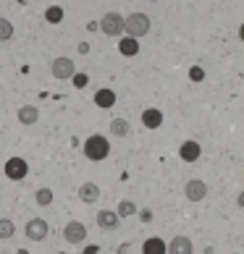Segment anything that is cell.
Segmentation results:
<instances>
[{"label":"cell","instance_id":"obj_3","mask_svg":"<svg viewBox=\"0 0 244 254\" xmlns=\"http://www.w3.org/2000/svg\"><path fill=\"white\" fill-rule=\"evenodd\" d=\"M150 26H153V21H150V16L147 13H131L126 16V34L129 37H145L150 34Z\"/></svg>","mask_w":244,"mask_h":254},{"label":"cell","instance_id":"obj_23","mask_svg":"<svg viewBox=\"0 0 244 254\" xmlns=\"http://www.w3.org/2000/svg\"><path fill=\"white\" fill-rule=\"evenodd\" d=\"M13 37V24L8 18H0V42H8Z\"/></svg>","mask_w":244,"mask_h":254},{"label":"cell","instance_id":"obj_26","mask_svg":"<svg viewBox=\"0 0 244 254\" xmlns=\"http://www.w3.org/2000/svg\"><path fill=\"white\" fill-rule=\"evenodd\" d=\"M139 218H142V223H150V220H153V212H150V210H142V212H139Z\"/></svg>","mask_w":244,"mask_h":254},{"label":"cell","instance_id":"obj_27","mask_svg":"<svg viewBox=\"0 0 244 254\" xmlns=\"http://www.w3.org/2000/svg\"><path fill=\"white\" fill-rule=\"evenodd\" d=\"M97 252H100L97 244H92V247H84V254H97Z\"/></svg>","mask_w":244,"mask_h":254},{"label":"cell","instance_id":"obj_24","mask_svg":"<svg viewBox=\"0 0 244 254\" xmlns=\"http://www.w3.org/2000/svg\"><path fill=\"white\" fill-rule=\"evenodd\" d=\"M189 79H192V81H202V79H205V71L200 68V65H192V71H189Z\"/></svg>","mask_w":244,"mask_h":254},{"label":"cell","instance_id":"obj_7","mask_svg":"<svg viewBox=\"0 0 244 254\" xmlns=\"http://www.w3.org/2000/svg\"><path fill=\"white\" fill-rule=\"evenodd\" d=\"M63 239L69 244H84V239H87V225L79 220H69L63 225Z\"/></svg>","mask_w":244,"mask_h":254},{"label":"cell","instance_id":"obj_5","mask_svg":"<svg viewBox=\"0 0 244 254\" xmlns=\"http://www.w3.org/2000/svg\"><path fill=\"white\" fill-rule=\"evenodd\" d=\"M3 171H5V176L11 178V181H24L26 173H29V163H26L24 157H8Z\"/></svg>","mask_w":244,"mask_h":254},{"label":"cell","instance_id":"obj_13","mask_svg":"<svg viewBox=\"0 0 244 254\" xmlns=\"http://www.w3.org/2000/svg\"><path fill=\"white\" fill-rule=\"evenodd\" d=\"M194 247H192V239L186 236H173L171 244H168V254H192Z\"/></svg>","mask_w":244,"mask_h":254},{"label":"cell","instance_id":"obj_20","mask_svg":"<svg viewBox=\"0 0 244 254\" xmlns=\"http://www.w3.org/2000/svg\"><path fill=\"white\" fill-rule=\"evenodd\" d=\"M116 212L121 215V218H131V215H137L139 210H137V204L131 202V199H121V202H118V210H116Z\"/></svg>","mask_w":244,"mask_h":254},{"label":"cell","instance_id":"obj_30","mask_svg":"<svg viewBox=\"0 0 244 254\" xmlns=\"http://www.w3.org/2000/svg\"><path fill=\"white\" fill-rule=\"evenodd\" d=\"M58 254H66V252H58Z\"/></svg>","mask_w":244,"mask_h":254},{"label":"cell","instance_id":"obj_16","mask_svg":"<svg viewBox=\"0 0 244 254\" xmlns=\"http://www.w3.org/2000/svg\"><path fill=\"white\" fill-rule=\"evenodd\" d=\"M95 105L102 108V110L113 108V105H116V92H113V89H108V87L97 89V92H95Z\"/></svg>","mask_w":244,"mask_h":254},{"label":"cell","instance_id":"obj_11","mask_svg":"<svg viewBox=\"0 0 244 254\" xmlns=\"http://www.w3.org/2000/svg\"><path fill=\"white\" fill-rule=\"evenodd\" d=\"M142 126L150 128V131L161 128V126H163V110H158V108H145V110H142Z\"/></svg>","mask_w":244,"mask_h":254},{"label":"cell","instance_id":"obj_4","mask_svg":"<svg viewBox=\"0 0 244 254\" xmlns=\"http://www.w3.org/2000/svg\"><path fill=\"white\" fill-rule=\"evenodd\" d=\"M50 73H53V79L66 81V79H74V76H77V65H74L71 58L61 55V58H53V61H50Z\"/></svg>","mask_w":244,"mask_h":254},{"label":"cell","instance_id":"obj_1","mask_svg":"<svg viewBox=\"0 0 244 254\" xmlns=\"http://www.w3.org/2000/svg\"><path fill=\"white\" fill-rule=\"evenodd\" d=\"M81 152H84L87 160H92V163H100V160H105L110 155V142L105 136H100V134H92V136L84 139Z\"/></svg>","mask_w":244,"mask_h":254},{"label":"cell","instance_id":"obj_14","mask_svg":"<svg viewBox=\"0 0 244 254\" xmlns=\"http://www.w3.org/2000/svg\"><path fill=\"white\" fill-rule=\"evenodd\" d=\"M79 199L84 202V204H95L97 199H100V186L97 184H81L79 186Z\"/></svg>","mask_w":244,"mask_h":254},{"label":"cell","instance_id":"obj_12","mask_svg":"<svg viewBox=\"0 0 244 254\" xmlns=\"http://www.w3.org/2000/svg\"><path fill=\"white\" fill-rule=\"evenodd\" d=\"M118 53L124 55V58H134V55L139 53V40H137V37L124 34V37L118 40Z\"/></svg>","mask_w":244,"mask_h":254},{"label":"cell","instance_id":"obj_28","mask_svg":"<svg viewBox=\"0 0 244 254\" xmlns=\"http://www.w3.org/2000/svg\"><path fill=\"white\" fill-rule=\"evenodd\" d=\"M237 204H239V207H242V210H244V189H242V191L237 194Z\"/></svg>","mask_w":244,"mask_h":254},{"label":"cell","instance_id":"obj_17","mask_svg":"<svg viewBox=\"0 0 244 254\" xmlns=\"http://www.w3.org/2000/svg\"><path fill=\"white\" fill-rule=\"evenodd\" d=\"M37 121H40V110H37L34 105H21V108H18V124L34 126Z\"/></svg>","mask_w":244,"mask_h":254},{"label":"cell","instance_id":"obj_25","mask_svg":"<svg viewBox=\"0 0 244 254\" xmlns=\"http://www.w3.org/2000/svg\"><path fill=\"white\" fill-rule=\"evenodd\" d=\"M74 84H77V87H84V84H87V76H84V73H77V76H74Z\"/></svg>","mask_w":244,"mask_h":254},{"label":"cell","instance_id":"obj_19","mask_svg":"<svg viewBox=\"0 0 244 254\" xmlns=\"http://www.w3.org/2000/svg\"><path fill=\"white\" fill-rule=\"evenodd\" d=\"M53 199H55V194H53V189H48V186H42V189H37V191H34V202L40 204V207L53 204Z\"/></svg>","mask_w":244,"mask_h":254},{"label":"cell","instance_id":"obj_6","mask_svg":"<svg viewBox=\"0 0 244 254\" xmlns=\"http://www.w3.org/2000/svg\"><path fill=\"white\" fill-rule=\"evenodd\" d=\"M48 231H50V225H48V220H42V218H32V220H26V225H24V233H26L29 241H45L48 239Z\"/></svg>","mask_w":244,"mask_h":254},{"label":"cell","instance_id":"obj_29","mask_svg":"<svg viewBox=\"0 0 244 254\" xmlns=\"http://www.w3.org/2000/svg\"><path fill=\"white\" fill-rule=\"evenodd\" d=\"M239 40H242V42H244V24H242V26H239Z\"/></svg>","mask_w":244,"mask_h":254},{"label":"cell","instance_id":"obj_21","mask_svg":"<svg viewBox=\"0 0 244 254\" xmlns=\"http://www.w3.org/2000/svg\"><path fill=\"white\" fill-rule=\"evenodd\" d=\"M45 21L61 24V21H63V8H61V5H50L48 11H45Z\"/></svg>","mask_w":244,"mask_h":254},{"label":"cell","instance_id":"obj_18","mask_svg":"<svg viewBox=\"0 0 244 254\" xmlns=\"http://www.w3.org/2000/svg\"><path fill=\"white\" fill-rule=\"evenodd\" d=\"M129 131H131V124L126 118H113V121H110V134H113L116 139L129 136Z\"/></svg>","mask_w":244,"mask_h":254},{"label":"cell","instance_id":"obj_2","mask_svg":"<svg viewBox=\"0 0 244 254\" xmlns=\"http://www.w3.org/2000/svg\"><path fill=\"white\" fill-rule=\"evenodd\" d=\"M100 32L105 37H124L126 34V18L116 11H108L100 18Z\"/></svg>","mask_w":244,"mask_h":254},{"label":"cell","instance_id":"obj_8","mask_svg":"<svg viewBox=\"0 0 244 254\" xmlns=\"http://www.w3.org/2000/svg\"><path fill=\"white\" fill-rule=\"evenodd\" d=\"M184 194H186V199H189V202H202L205 196H208V184L200 181V178H192V181H186Z\"/></svg>","mask_w":244,"mask_h":254},{"label":"cell","instance_id":"obj_10","mask_svg":"<svg viewBox=\"0 0 244 254\" xmlns=\"http://www.w3.org/2000/svg\"><path fill=\"white\" fill-rule=\"evenodd\" d=\"M121 215L113 212V210H100L97 212V225H100V231H116L118 225H121Z\"/></svg>","mask_w":244,"mask_h":254},{"label":"cell","instance_id":"obj_15","mask_svg":"<svg viewBox=\"0 0 244 254\" xmlns=\"http://www.w3.org/2000/svg\"><path fill=\"white\" fill-rule=\"evenodd\" d=\"M142 254H168V244L161 236H150L142 244Z\"/></svg>","mask_w":244,"mask_h":254},{"label":"cell","instance_id":"obj_22","mask_svg":"<svg viewBox=\"0 0 244 254\" xmlns=\"http://www.w3.org/2000/svg\"><path fill=\"white\" fill-rule=\"evenodd\" d=\"M13 233H16V225H13V220L0 218V239H11Z\"/></svg>","mask_w":244,"mask_h":254},{"label":"cell","instance_id":"obj_9","mask_svg":"<svg viewBox=\"0 0 244 254\" xmlns=\"http://www.w3.org/2000/svg\"><path fill=\"white\" fill-rule=\"evenodd\" d=\"M200 155H202V147H200V142H194V139H186V142L179 147V157L184 160V163H197Z\"/></svg>","mask_w":244,"mask_h":254}]
</instances>
